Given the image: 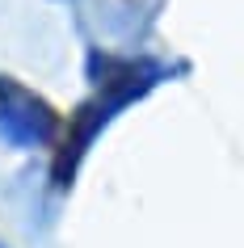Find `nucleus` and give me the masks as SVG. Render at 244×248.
I'll use <instances>...</instances> for the list:
<instances>
[{
    "instance_id": "obj_1",
    "label": "nucleus",
    "mask_w": 244,
    "mask_h": 248,
    "mask_svg": "<svg viewBox=\"0 0 244 248\" xmlns=\"http://www.w3.org/2000/svg\"><path fill=\"white\" fill-rule=\"evenodd\" d=\"M64 135L55 105L13 76H0V143L13 152H47Z\"/></svg>"
}]
</instances>
